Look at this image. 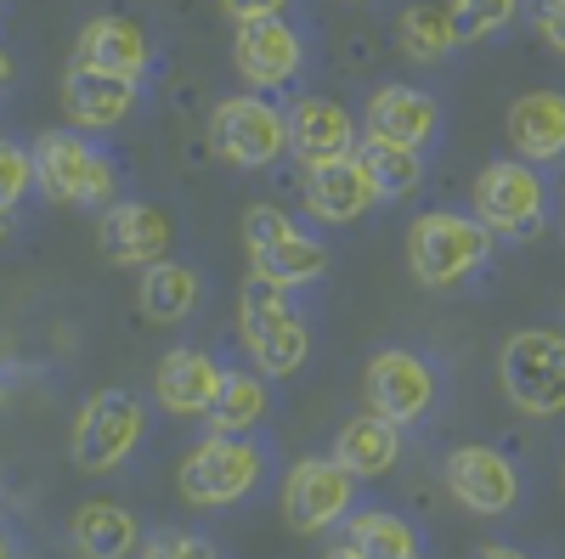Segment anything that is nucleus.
Masks as SVG:
<instances>
[{
  "mask_svg": "<svg viewBox=\"0 0 565 559\" xmlns=\"http://www.w3.org/2000/svg\"><path fill=\"white\" fill-rule=\"evenodd\" d=\"M402 255L424 289H458L492 260V226L463 209H424L407 226Z\"/></svg>",
  "mask_w": 565,
  "mask_h": 559,
  "instance_id": "1",
  "label": "nucleus"
},
{
  "mask_svg": "<svg viewBox=\"0 0 565 559\" xmlns=\"http://www.w3.org/2000/svg\"><path fill=\"white\" fill-rule=\"evenodd\" d=\"M34 153V181L45 198L57 204H74V209H108L119 204V164L90 142L79 130H45L40 142L29 148Z\"/></svg>",
  "mask_w": 565,
  "mask_h": 559,
  "instance_id": "2",
  "label": "nucleus"
},
{
  "mask_svg": "<svg viewBox=\"0 0 565 559\" xmlns=\"http://www.w3.org/2000/svg\"><path fill=\"white\" fill-rule=\"evenodd\" d=\"M238 345H244L249 367L266 373V379H295V373L311 362V329L289 305V289H271V283H260V277L244 289Z\"/></svg>",
  "mask_w": 565,
  "mask_h": 559,
  "instance_id": "3",
  "label": "nucleus"
},
{
  "mask_svg": "<svg viewBox=\"0 0 565 559\" xmlns=\"http://www.w3.org/2000/svg\"><path fill=\"white\" fill-rule=\"evenodd\" d=\"M260 481H266V447H255L249 436H204L199 447H186L175 470V492L193 508H232Z\"/></svg>",
  "mask_w": 565,
  "mask_h": 559,
  "instance_id": "4",
  "label": "nucleus"
},
{
  "mask_svg": "<svg viewBox=\"0 0 565 559\" xmlns=\"http://www.w3.org/2000/svg\"><path fill=\"white\" fill-rule=\"evenodd\" d=\"M244 249L260 283L271 289H311L328 271V244L295 226L289 209L277 204H249L244 209Z\"/></svg>",
  "mask_w": 565,
  "mask_h": 559,
  "instance_id": "5",
  "label": "nucleus"
},
{
  "mask_svg": "<svg viewBox=\"0 0 565 559\" xmlns=\"http://www.w3.org/2000/svg\"><path fill=\"white\" fill-rule=\"evenodd\" d=\"M498 385H503L509 407H521L532 418L565 412V334H554V329L509 334L498 351Z\"/></svg>",
  "mask_w": 565,
  "mask_h": 559,
  "instance_id": "6",
  "label": "nucleus"
},
{
  "mask_svg": "<svg viewBox=\"0 0 565 559\" xmlns=\"http://www.w3.org/2000/svg\"><path fill=\"white\" fill-rule=\"evenodd\" d=\"M141 436H148V407L130 390H97V396H85V407L74 418L68 458L85 475H108L141 447Z\"/></svg>",
  "mask_w": 565,
  "mask_h": 559,
  "instance_id": "7",
  "label": "nucleus"
},
{
  "mask_svg": "<svg viewBox=\"0 0 565 559\" xmlns=\"http://www.w3.org/2000/svg\"><path fill=\"white\" fill-rule=\"evenodd\" d=\"M210 153L232 170H271L289 153V119L271 97L249 90V97H226L210 114Z\"/></svg>",
  "mask_w": 565,
  "mask_h": 559,
  "instance_id": "8",
  "label": "nucleus"
},
{
  "mask_svg": "<svg viewBox=\"0 0 565 559\" xmlns=\"http://www.w3.org/2000/svg\"><path fill=\"white\" fill-rule=\"evenodd\" d=\"M476 215L492 238H537L548 226V181L526 159H492L476 175Z\"/></svg>",
  "mask_w": 565,
  "mask_h": 559,
  "instance_id": "9",
  "label": "nucleus"
},
{
  "mask_svg": "<svg viewBox=\"0 0 565 559\" xmlns=\"http://www.w3.org/2000/svg\"><path fill=\"white\" fill-rule=\"evenodd\" d=\"M436 396H441L436 367L424 362L418 351H407V345L380 351V356L367 362V373H362V407L380 412V418H391L396 430L424 424V418H430V407H436Z\"/></svg>",
  "mask_w": 565,
  "mask_h": 559,
  "instance_id": "10",
  "label": "nucleus"
},
{
  "mask_svg": "<svg viewBox=\"0 0 565 559\" xmlns=\"http://www.w3.org/2000/svg\"><path fill=\"white\" fill-rule=\"evenodd\" d=\"M351 503H356V475L340 470L334 458H300L282 475V520L306 537L351 520Z\"/></svg>",
  "mask_w": 565,
  "mask_h": 559,
  "instance_id": "11",
  "label": "nucleus"
},
{
  "mask_svg": "<svg viewBox=\"0 0 565 559\" xmlns=\"http://www.w3.org/2000/svg\"><path fill=\"white\" fill-rule=\"evenodd\" d=\"M441 486L469 508V515H509L514 503H521V470L498 452V447H481V441H469V447H452L447 463H441Z\"/></svg>",
  "mask_w": 565,
  "mask_h": 559,
  "instance_id": "12",
  "label": "nucleus"
},
{
  "mask_svg": "<svg viewBox=\"0 0 565 559\" xmlns=\"http://www.w3.org/2000/svg\"><path fill=\"white\" fill-rule=\"evenodd\" d=\"M232 68L249 90H282L306 68V40L289 18H260L232 29Z\"/></svg>",
  "mask_w": 565,
  "mask_h": 559,
  "instance_id": "13",
  "label": "nucleus"
},
{
  "mask_svg": "<svg viewBox=\"0 0 565 559\" xmlns=\"http://www.w3.org/2000/svg\"><path fill=\"white\" fill-rule=\"evenodd\" d=\"M282 119H289V153L311 170V164H334L351 159L362 148V125L345 103L334 97H295L282 103Z\"/></svg>",
  "mask_w": 565,
  "mask_h": 559,
  "instance_id": "14",
  "label": "nucleus"
},
{
  "mask_svg": "<svg viewBox=\"0 0 565 559\" xmlns=\"http://www.w3.org/2000/svg\"><path fill=\"white\" fill-rule=\"evenodd\" d=\"M170 244H175V226L159 204H108L103 221H97V249L114 260V266H130V271H148L159 260H170Z\"/></svg>",
  "mask_w": 565,
  "mask_h": 559,
  "instance_id": "15",
  "label": "nucleus"
},
{
  "mask_svg": "<svg viewBox=\"0 0 565 559\" xmlns=\"http://www.w3.org/2000/svg\"><path fill=\"white\" fill-rule=\"evenodd\" d=\"M221 379H226V367L204 345H175V351L159 356L153 396L170 418H210V407L221 396Z\"/></svg>",
  "mask_w": 565,
  "mask_h": 559,
  "instance_id": "16",
  "label": "nucleus"
},
{
  "mask_svg": "<svg viewBox=\"0 0 565 559\" xmlns=\"http://www.w3.org/2000/svg\"><path fill=\"white\" fill-rule=\"evenodd\" d=\"M74 63L85 68H103V74H119V79H148L153 68V40L148 29H141L136 18H119V12H103V18H90L74 40Z\"/></svg>",
  "mask_w": 565,
  "mask_h": 559,
  "instance_id": "17",
  "label": "nucleus"
},
{
  "mask_svg": "<svg viewBox=\"0 0 565 559\" xmlns=\"http://www.w3.org/2000/svg\"><path fill=\"white\" fill-rule=\"evenodd\" d=\"M136 97L141 85L136 79H119V74H103V68H85L74 63L63 74V114L74 130H114L136 114Z\"/></svg>",
  "mask_w": 565,
  "mask_h": 559,
  "instance_id": "18",
  "label": "nucleus"
},
{
  "mask_svg": "<svg viewBox=\"0 0 565 559\" xmlns=\"http://www.w3.org/2000/svg\"><path fill=\"white\" fill-rule=\"evenodd\" d=\"M436 130H441V108H436V97H424L418 85H380V90H367L362 136L402 142V148H424Z\"/></svg>",
  "mask_w": 565,
  "mask_h": 559,
  "instance_id": "19",
  "label": "nucleus"
},
{
  "mask_svg": "<svg viewBox=\"0 0 565 559\" xmlns=\"http://www.w3.org/2000/svg\"><path fill=\"white\" fill-rule=\"evenodd\" d=\"M373 204H380V193H373V181H367V170L356 164V153L306 170V209H311L322 226H356Z\"/></svg>",
  "mask_w": 565,
  "mask_h": 559,
  "instance_id": "20",
  "label": "nucleus"
},
{
  "mask_svg": "<svg viewBox=\"0 0 565 559\" xmlns=\"http://www.w3.org/2000/svg\"><path fill=\"white\" fill-rule=\"evenodd\" d=\"M509 142H514V159H526L537 170L565 159V90H526V97H514Z\"/></svg>",
  "mask_w": 565,
  "mask_h": 559,
  "instance_id": "21",
  "label": "nucleus"
},
{
  "mask_svg": "<svg viewBox=\"0 0 565 559\" xmlns=\"http://www.w3.org/2000/svg\"><path fill=\"white\" fill-rule=\"evenodd\" d=\"M402 430L391 424V418H380V412H356V418H345L340 424V436H334V463L340 470H351L356 481H385L396 463H402Z\"/></svg>",
  "mask_w": 565,
  "mask_h": 559,
  "instance_id": "22",
  "label": "nucleus"
},
{
  "mask_svg": "<svg viewBox=\"0 0 565 559\" xmlns=\"http://www.w3.org/2000/svg\"><path fill=\"white\" fill-rule=\"evenodd\" d=\"M68 542L79 559H130L141 553V520L130 515V508L108 503V497H90L74 508V520H68Z\"/></svg>",
  "mask_w": 565,
  "mask_h": 559,
  "instance_id": "23",
  "label": "nucleus"
},
{
  "mask_svg": "<svg viewBox=\"0 0 565 559\" xmlns=\"http://www.w3.org/2000/svg\"><path fill=\"white\" fill-rule=\"evenodd\" d=\"M463 40L469 34H463V18L452 12V0H413L396 18V45L413 63H447Z\"/></svg>",
  "mask_w": 565,
  "mask_h": 559,
  "instance_id": "24",
  "label": "nucleus"
},
{
  "mask_svg": "<svg viewBox=\"0 0 565 559\" xmlns=\"http://www.w3.org/2000/svg\"><path fill=\"white\" fill-rule=\"evenodd\" d=\"M204 283H199V271L193 266H181V260H159L141 271V283H136V305L148 322H186L199 305Z\"/></svg>",
  "mask_w": 565,
  "mask_h": 559,
  "instance_id": "25",
  "label": "nucleus"
},
{
  "mask_svg": "<svg viewBox=\"0 0 565 559\" xmlns=\"http://www.w3.org/2000/svg\"><path fill=\"white\" fill-rule=\"evenodd\" d=\"M271 412V390H266V373H249V367H226L221 379V396L210 407V430L215 436H249L260 418Z\"/></svg>",
  "mask_w": 565,
  "mask_h": 559,
  "instance_id": "26",
  "label": "nucleus"
},
{
  "mask_svg": "<svg viewBox=\"0 0 565 559\" xmlns=\"http://www.w3.org/2000/svg\"><path fill=\"white\" fill-rule=\"evenodd\" d=\"M356 164L367 170L373 193H380L385 204L413 198L418 186H424V159H418V148H402V142H380V136H362Z\"/></svg>",
  "mask_w": 565,
  "mask_h": 559,
  "instance_id": "27",
  "label": "nucleus"
},
{
  "mask_svg": "<svg viewBox=\"0 0 565 559\" xmlns=\"http://www.w3.org/2000/svg\"><path fill=\"white\" fill-rule=\"evenodd\" d=\"M345 542L356 548V553H367V559H418L424 548V537H418V526L413 520H402V515H391V508H362V515H351L345 520Z\"/></svg>",
  "mask_w": 565,
  "mask_h": 559,
  "instance_id": "28",
  "label": "nucleus"
},
{
  "mask_svg": "<svg viewBox=\"0 0 565 559\" xmlns=\"http://www.w3.org/2000/svg\"><path fill=\"white\" fill-rule=\"evenodd\" d=\"M34 153H23L18 142H0V209H18L29 193H34Z\"/></svg>",
  "mask_w": 565,
  "mask_h": 559,
  "instance_id": "29",
  "label": "nucleus"
},
{
  "mask_svg": "<svg viewBox=\"0 0 565 559\" xmlns=\"http://www.w3.org/2000/svg\"><path fill=\"white\" fill-rule=\"evenodd\" d=\"M136 559H221V553H215V542H210L204 531L175 526V531H153L148 542H141Z\"/></svg>",
  "mask_w": 565,
  "mask_h": 559,
  "instance_id": "30",
  "label": "nucleus"
},
{
  "mask_svg": "<svg viewBox=\"0 0 565 559\" xmlns=\"http://www.w3.org/2000/svg\"><path fill=\"white\" fill-rule=\"evenodd\" d=\"M452 12L463 18V34L487 40V34H498V29H509V23H514L521 0H452Z\"/></svg>",
  "mask_w": 565,
  "mask_h": 559,
  "instance_id": "31",
  "label": "nucleus"
},
{
  "mask_svg": "<svg viewBox=\"0 0 565 559\" xmlns=\"http://www.w3.org/2000/svg\"><path fill=\"white\" fill-rule=\"evenodd\" d=\"M295 0H221V12L232 23H260V18H282Z\"/></svg>",
  "mask_w": 565,
  "mask_h": 559,
  "instance_id": "32",
  "label": "nucleus"
},
{
  "mask_svg": "<svg viewBox=\"0 0 565 559\" xmlns=\"http://www.w3.org/2000/svg\"><path fill=\"white\" fill-rule=\"evenodd\" d=\"M532 23H537V34H543V40L554 45V52L565 57V0H537Z\"/></svg>",
  "mask_w": 565,
  "mask_h": 559,
  "instance_id": "33",
  "label": "nucleus"
},
{
  "mask_svg": "<svg viewBox=\"0 0 565 559\" xmlns=\"http://www.w3.org/2000/svg\"><path fill=\"white\" fill-rule=\"evenodd\" d=\"M12 79H18V63L7 57V45H0V97H7V90H12Z\"/></svg>",
  "mask_w": 565,
  "mask_h": 559,
  "instance_id": "34",
  "label": "nucleus"
},
{
  "mask_svg": "<svg viewBox=\"0 0 565 559\" xmlns=\"http://www.w3.org/2000/svg\"><path fill=\"white\" fill-rule=\"evenodd\" d=\"M481 559H532V553H521V548H503V542H492Z\"/></svg>",
  "mask_w": 565,
  "mask_h": 559,
  "instance_id": "35",
  "label": "nucleus"
},
{
  "mask_svg": "<svg viewBox=\"0 0 565 559\" xmlns=\"http://www.w3.org/2000/svg\"><path fill=\"white\" fill-rule=\"evenodd\" d=\"M322 559H367V553H356V548H351V542H345V548H328V553H322Z\"/></svg>",
  "mask_w": 565,
  "mask_h": 559,
  "instance_id": "36",
  "label": "nucleus"
},
{
  "mask_svg": "<svg viewBox=\"0 0 565 559\" xmlns=\"http://www.w3.org/2000/svg\"><path fill=\"white\" fill-rule=\"evenodd\" d=\"M7 385H12V373H7V362H0V396H7Z\"/></svg>",
  "mask_w": 565,
  "mask_h": 559,
  "instance_id": "37",
  "label": "nucleus"
},
{
  "mask_svg": "<svg viewBox=\"0 0 565 559\" xmlns=\"http://www.w3.org/2000/svg\"><path fill=\"white\" fill-rule=\"evenodd\" d=\"M7 232H12V226H7V209H0V244H7Z\"/></svg>",
  "mask_w": 565,
  "mask_h": 559,
  "instance_id": "38",
  "label": "nucleus"
},
{
  "mask_svg": "<svg viewBox=\"0 0 565 559\" xmlns=\"http://www.w3.org/2000/svg\"><path fill=\"white\" fill-rule=\"evenodd\" d=\"M0 559H12V542L7 537H0Z\"/></svg>",
  "mask_w": 565,
  "mask_h": 559,
  "instance_id": "39",
  "label": "nucleus"
},
{
  "mask_svg": "<svg viewBox=\"0 0 565 559\" xmlns=\"http://www.w3.org/2000/svg\"><path fill=\"white\" fill-rule=\"evenodd\" d=\"M559 232H565V221H559Z\"/></svg>",
  "mask_w": 565,
  "mask_h": 559,
  "instance_id": "40",
  "label": "nucleus"
},
{
  "mask_svg": "<svg viewBox=\"0 0 565 559\" xmlns=\"http://www.w3.org/2000/svg\"><path fill=\"white\" fill-rule=\"evenodd\" d=\"M0 7H7V0H0Z\"/></svg>",
  "mask_w": 565,
  "mask_h": 559,
  "instance_id": "41",
  "label": "nucleus"
},
{
  "mask_svg": "<svg viewBox=\"0 0 565 559\" xmlns=\"http://www.w3.org/2000/svg\"><path fill=\"white\" fill-rule=\"evenodd\" d=\"M356 7H362V0H356Z\"/></svg>",
  "mask_w": 565,
  "mask_h": 559,
  "instance_id": "42",
  "label": "nucleus"
}]
</instances>
